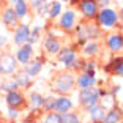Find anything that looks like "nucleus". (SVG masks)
Instances as JSON below:
<instances>
[{
  "label": "nucleus",
  "mask_w": 123,
  "mask_h": 123,
  "mask_svg": "<svg viewBox=\"0 0 123 123\" xmlns=\"http://www.w3.org/2000/svg\"><path fill=\"white\" fill-rule=\"evenodd\" d=\"M98 99H99V92L95 87L84 88L79 93V101H80V104L85 106V107H92V106L98 104Z\"/></svg>",
  "instance_id": "1"
},
{
  "label": "nucleus",
  "mask_w": 123,
  "mask_h": 123,
  "mask_svg": "<svg viewBox=\"0 0 123 123\" xmlns=\"http://www.w3.org/2000/svg\"><path fill=\"white\" fill-rule=\"evenodd\" d=\"M74 87V77L71 74H62L55 79L54 82V90L58 93H68Z\"/></svg>",
  "instance_id": "2"
},
{
  "label": "nucleus",
  "mask_w": 123,
  "mask_h": 123,
  "mask_svg": "<svg viewBox=\"0 0 123 123\" xmlns=\"http://www.w3.org/2000/svg\"><path fill=\"white\" fill-rule=\"evenodd\" d=\"M16 71V57L11 54L0 55V74H13Z\"/></svg>",
  "instance_id": "3"
},
{
  "label": "nucleus",
  "mask_w": 123,
  "mask_h": 123,
  "mask_svg": "<svg viewBox=\"0 0 123 123\" xmlns=\"http://www.w3.org/2000/svg\"><path fill=\"white\" fill-rule=\"evenodd\" d=\"M98 22L103 27H114L117 22V13L111 8H103L98 14Z\"/></svg>",
  "instance_id": "4"
},
{
  "label": "nucleus",
  "mask_w": 123,
  "mask_h": 123,
  "mask_svg": "<svg viewBox=\"0 0 123 123\" xmlns=\"http://www.w3.org/2000/svg\"><path fill=\"white\" fill-rule=\"evenodd\" d=\"M99 35L98 29L95 25H90V24H84V25L77 27V40L79 43H84L85 40H92V38H96Z\"/></svg>",
  "instance_id": "5"
},
{
  "label": "nucleus",
  "mask_w": 123,
  "mask_h": 123,
  "mask_svg": "<svg viewBox=\"0 0 123 123\" xmlns=\"http://www.w3.org/2000/svg\"><path fill=\"white\" fill-rule=\"evenodd\" d=\"M58 57H60V62H63L66 65V68H74V66L79 65V62L76 58V54L71 47H66L62 52H58Z\"/></svg>",
  "instance_id": "6"
},
{
  "label": "nucleus",
  "mask_w": 123,
  "mask_h": 123,
  "mask_svg": "<svg viewBox=\"0 0 123 123\" xmlns=\"http://www.w3.org/2000/svg\"><path fill=\"white\" fill-rule=\"evenodd\" d=\"M80 11L85 18H95L98 13L96 0H80Z\"/></svg>",
  "instance_id": "7"
},
{
  "label": "nucleus",
  "mask_w": 123,
  "mask_h": 123,
  "mask_svg": "<svg viewBox=\"0 0 123 123\" xmlns=\"http://www.w3.org/2000/svg\"><path fill=\"white\" fill-rule=\"evenodd\" d=\"M29 36H30V29L29 25H25V24H21V25L18 27V30H16V35H14V43L16 44H25L27 41H29Z\"/></svg>",
  "instance_id": "8"
},
{
  "label": "nucleus",
  "mask_w": 123,
  "mask_h": 123,
  "mask_svg": "<svg viewBox=\"0 0 123 123\" xmlns=\"http://www.w3.org/2000/svg\"><path fill=\"white\" fill-rule=\"evenodd\" d=\"M77 85L80 87V90L93 87L95 85V73L93 71H85L84 74H80L79 79H77Z\"/></svg>",
  "instance_id": "9"
},
{
  "label": "nucleus",
  "mask_w": 123,
  "mask_h": 123,
  "mask_svg": "<svg viewBox=\"0 0 123 123\" xmlns=\"http://www.w3.org/2000/svg\"><path fill=\"white\" fill-rule=\"evenodd\" d=\"M32 57V46L30 44H22V47L16 52V60L22 65H27Z\"/></svg>",
  "instance_id": "10"
},
{
  "label": "nucleus",
  "mask_w": 123,
  "mask_h": 123,
  "mask_svg": "<svg viewBox=\"0 0 123 123\" xmlns=\"http://www.w3.org/2000/svg\"><path fill=\"white\" fill-rule=\"evenodd\" d=\"M107 46L112 52H117V51H122L123 49V36L118 35V33H114L107 38Z\"/></svg>",
  "instance_id": "11"
},
{
  "label": "nucleus",
  "mask_w": 123,
  "mask_h": 123,
  "mask_svg": "<svg viewBox=\"0 0 123 123\" xmlns=\"http://www.w3.org/2000/svg\"><path fill=\"white\" fill-rule=\"evenodd\" d=\"M74 24H76V16H74V13H73V11H65V13L62 14V19H60L62 29L71 30L73 27H74Z\"/></svg>",
  "instance_id": "12"
},
{
  "label": "nucleus",
  "mask_w": 123,
  "mask_h": 123,
  "mask_svg": "<svg viewBox=\"0 0 123 123\" xmlns=\"http://www.w3.org/2000/svg\"><path fill=\"white\" fill-rule=\"evenodd\" d=\"M24 103V98L19 92H8L6 93V104L10 107H19Z\"/></svg>",
  "instance_id": "13"
},
{
  "label": "nucleus",
  "mask_w": 123,
  "mask_h": 123,
  "mask_svg": "<svg viewBox=\"0 0 123 123\" xmlns=\"http://www.w3.org/2000/svg\"><path fill=\"white\" fill-rule=\"evenodd\" d=\"M44 47L49 54H58L60 52V41L57 38H54L52 35H49L46 38V43H44Z\"/></svg>",
  "instance_id": "14"
},
{
  "label": "nucleus",
  "mask_w": 123,
  "mask_h": 123,
  "mask_svg": "<svg viewBox=\"0 0 123 123\" xmlns=\"http://www.w3.org/2000/svg\"><path fill=\"white\" fill-rule=\"evenodd\" d=\"M41 68H43V62L41 60L29 62V63L25 65V74L29 77H33V76H36V74L41 71Z\"/></svg>",
  "instance_id": "15"
},
{
  "label": "nucleus",
  "mask_w": 123,
  "mask_h": 123,
  "mask_svg": "<svg viewBox=\"0 0 123 123\" xmlns=\"http://www.w3.org/2000/svg\"><path fill=\"white\" fill-rule=\"evenodd\" d=\"M122 120V111L118 107H114L111 112H107L104 115V118L101 120L99 123H118Z\"/></svg>",
  "instance_id": "16"
},
{
  "label": "nucleus",
  "mask_w": 123,
  "mask_h": 123,
  "mask_svg": "<svg viewBox=\"0 0 123 123\" xmlns=\"http://www.w3.org/2000/svg\"><path fill=\"white\" fill-rule=\"evenodd\" d=\"M71 106H73V103L69 101L68 98H57L55 104H54V109L58 114H63V112H68L69 109H71Z\"/></svg>",
  "instance_id": "17"
},
{
  "label": "nucleus",
  "mask_w": 123,
  "mask_h": 123,
  "mask_svg": "<svg viewBox=\"0 0 123 123\" xmlns=\"http://www.w3.org/2000/svg\"><path fill=\"white\" fill-rule=\"evenodd\" d=\"M3 22L8 27H14L18 24V14H16L14 8H8L3 13Z\"/></svg>",
  "instance_id": "18"
},
{
  "label": "nucleus",
  "mask_w": 123,
  "mask_h": 123,
  "mask_svg": "<svg viewBox=\"0 0 123 123\" xmlns=\"http://www.w3.org/2000/svg\"><path fill=\"white\" fill-rule=\"evenodd\" d=\"M88 112H90V117L93 122H101L103 118H104V107L99 104H95L92 106V107H88Z\"/></svg>",
  "instance_id": "19"
},
{
  "label": "nucleus",
  "mask_w": 123,
  "mask_h": 123,
  "mask_svg": "<svg viewBox=\"0 0 123 123\" xmlns=\"http://www.w3.org/2000/svg\"><path fill=\"white\" fill-rule=\"evenodd\" d=\"M14 11L18 14V18H24L27 14V11H29L25 0H14Z\"/></svg>",
  "instance_id": "20"
},
{
  "label": "nucleus",
  "mask_w": 123,
  "mask_h": 123,
  "mask_svg": "<svg viewBox=\"0 0 123 123\" xmlns=\"http://www.w3.org/2000/svg\"><path fill=\"white\" fill-rule=\"evenodd\" d=\"M107 69H112L114 74H118V76L123 77V58H114Z\"/></svg>",
  "instance_id": "21"
},
{
  "label": "nucleus",
  "mask_w": 123,
  "mask_h": 123,
  "mask_svg": "<svg viewBox=\"0 0 123 123\" xmlns=\"http://www.w3.org/2000/svg\"><path fill=\"white\" fill-rule=\"evenodd\" d=\"M30 5L33 8H36V11L40 13V14H44L47 11V2L46 0H30Z\"/></svg>",
  "instance_id": "22"
},
{
  "label": "nucleus",
  "mask_w": 123,
  "mask_h": 123,
  "mask_svg": "<svg viewBox=\"0 0 123 123\" xmlns=\"http://www.w3.org/2000/svg\"><path fill=\"white\" fill-rule=\"evenodd\" d=\"M19 87V84L16 82V80H6V82H2V85H0V90L2 92H16Z\"/></svg>",
  "instance_id": "23"
},
{
  "label": "nucleus",
  "mask_w": 123,
  "mask_h": 123,
  "mask_svg": "<svg viewBox=\"0 0 123 123\" xmlns=\"http://www.w3.org/2000/svg\"><path fill=\"white\" fill-rule=\"evenodd\" d=\"M60 117H62V123H79V117L76 114L63 112V114H60Z\"/></svg>",
  "instance_id": "24"
},
{
  "label": "nucleus",
  "mask_w": 123,
  "mask_h": 123,
  "mask_svg": "<svg viewBox=\"0 0 123 123\" xmlns=\"http://www.w3.org/2000/svg\"><path fill=\"white\" fill-rule=\"evenodd\" d=\"M84 52H85V55H95L98 52V44L96 43H87L84 46Z\"/></svg>",
  "instance_id": "25"
},
{
  "label": "nucleus",
  "mask_w": 123,
  "mask_h": 123,
  "mask_svg": "<svg viewBox=\"0 0 123 123\" xmlns=\"http://www.w3.org/2000/svg\"><path fill=\"white\" fill-rule=\"evenodd\" d=\"M43 99H44V98L41 96L40 93H32V96H30V104H32L33 107L43 106Z\"/></svg>",
  "instance_id": "26"
},
{
  "label": "nucleus",
  "mask_w": 123,
  "mask_h": 123,
  "mask_svg": "<svg viewBox=\"0 0 123 123\" xmlns=\"http://www.w3.org/2000/svg\"><path fill=\"white\" fill-rule=\"evenodd\" d=\"M60 11H62V6L58 2H54V3L51 5V8H49V16L51 18H57L58 14H60Z\"/></svg>",
  "instance_id": "27"
},
{
  "label": "nucleus",
  "mask_w": 123,
  "mask_h": 123,
  "mask_svg": "<svg viewBox=\"0 0 123 123\" xmlns=\"http://www.w3.org/2000/svg\"><path fill=\"white\" fill-rule=\"evenodd\" d=\"M44 123H62V117H60V114H55V112H52V114H49V115L44 118Z\"/></svg>",
  "instance_id": "28"
},
{
  "label": "nucleus",
  "mask_w": 123,
  "mask_h": 123,
  "mask_svg": "<svg viewBox=\"0 0 123 123\" xmlns=\"http://www.w3.org/2000/svg\"><path fill=\"white\" fill-rule=\"evenodd\" d=\"M14 80L19 84V85H24V87H25V85H29V76H27L25 73H21V74H18Z\"/></svg>",
  "instance_id": "29"
},
{
  "label": "nucleus",
  "mask_w": 123,
  "mask_h": 123,
  "mask_svg": "<svg viewBox=\"0 0 123 123\" xmlns=\"http://www.w3.org/2000/svg\"><path fill=\"white\" fill-rule=\"evenodd\" d=\"M54 104H55V98H46V99H43V107L47 109V111L54 109Z\"/></svg>",
  "instance_id": "30"
},
{
  "label": "nucleus",
  "mask_w": 123,
  "mask_h": 123,
  "mask_svg": "<svg viewBox=\"0 0 123 123\" xmlns=\"http://www.w3.org/2000/svg\"><path fill=\"white\" fill-rule=\"evenodd\" d=\"M35 41H38V29H35L33 32H30V36H29V44L35 43Z\"/></svg>",
  "instance_id": "31"
},
{
  "label": "nucleus",
  "mask_w": 123,
  "mask_h": 123,
  "mask_svg": "<svg viewBox=\"0 0 123 123\" xmlns=\"http://www.w3.org/2000/svg\"><path fill=\"white\" fill-rule=\"evenodd\" d=\"M8 115H10L11 118H18V117H19V114H18V111H16L14 107H11V109H10V114H8Z\"/></svg>",
  "instance_id": "32"
},
{
  "label": "nucleus",
  "mask_w": 123,
  "mask_h": 123,
  "mask_svg": "<svg viewBox=\"0 0 123 123\" xmlns=\"http://www.w3.org/2000/svg\"><path fill=\"white\" fill-rule=\"evenodd\" d=\"M109 2H111V0H96V3H98V5H103V6H106Z\"/></svg>",
  "instance_id": "33"
},
{
  "label": "nucleus",
  "mask_w": 123,
  "mask_h": 123,
  "mask_svg": "<svg viewBox=\"0 0 123 123\" xmlns=\"http://www.w3.org/2000/svg\"><path fill=\"white\" fill-rule=\"evenodd\" d=\"M5 43H6V38H5V36H0V46L5 44Z\"/></svg>",
  "instance_id": "34"
},
{
  "label": "nucleus",
  "mask_w": 123,
  "mask_h": 123,
  "mask_svg": "<svg viewBox=\"0 0 123 123\" xmlns=\"http://www.w3.org/2000/svg\"><path fill=\"white\" fill-rule=\"evenodd\" d=\"M71 2H73V3H79L80 0H71Z\"/></svg>",
  "instance_id": "35"
},
{
  "label": "nucleus",
  "mask_w": 123,
  "mask_h": 123,
  "mask_svg": "<svg viewBox=\"0 0 123 123\" xmlns=\"http://www.w3.org/2000/svg\"><path fill=\"white\" fill-rule=\"evenodd\" d=\"M63 2H68V0H63Z\"/></svg>",
  "instance_id": "36"
}]
</instances>
